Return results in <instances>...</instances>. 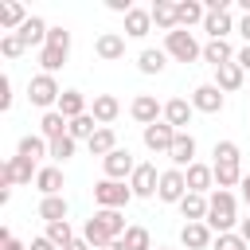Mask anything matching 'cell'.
Wrapping results in <instances>:
<instances>
[{
	"label": "cell",
	"mask_w": 250,
	"mask_h": 250,
	"mask_svg": "<svg viewBox=\"0 0 250 250\" xmlns=\"http://www.w3.org/2000/svg\"><path fill=\"white\" fill-rule=\"evenodd\" d=\"M234 223H238V199H234V191L215 188V191L207 195V227H211L215 234H230Z\"/></svg>",
	"instance_id": "cell-1"
},
{
	"label": "cell",
	"mask_w": 250,
	"mask_h": 250,
	"mask_svg": "<svg viewBox=\"0 0 250 250\" xmlns=\"http://www.w3.org/2000/svg\"><path fill=\"white\" fill-rule=\"evenodd\" d=\"M215 188L230 191L234 184H242V164H238V145L234 141H219L215 145Z\"/></svg>",
	"instance_id": "cell-2"
},
{
	"label": "cell",
	"mask_w": 250,
	"mask_h": 250,
	"mask_svg": "<svg viewBox=\"0 0 250 250\" xmlns=\"http://www.w3.org/2000/svg\"><path fill=\"white\" fill-rule=\"evenodd\" d=\"M70 55V31L66 27H51L47 31V47L39 51V62H43V74H55Z\"/></svg>",
	"instance_id": "cell-3"
},
{
	"label": "cell",
	"mask_w": 250,
	"mask_h": 250,
	"mask_svg": "<svg viewBox=\"0 0 250 250\" xmlns=\"http://www.w3.org/2000/svg\"><path fill=\"white\" fill-rule=\"evenodd\" d=\"M164 51H168L176 62H195V59H203V47H199L195 35L184 31V27H176V31L164 35Z\"/></svg>",
	"instance_id": "cell-4"
},
{
	"label": "cell",
	"mask_w": 250,
	"mask_h": 250,
	"mask_svg": "<svg viewBox=\"0 0 250 250\" xmlns=\"http://www.w3.org/2000/svg\"><path fill=\"white\" fill-rule=\"evenodd\" d=\"M129 199H133V188H129L125 180H98V184H94V203H98V207L121 211Z\"/></svg>",
	"instance_id": "cell-5"
},
{
	"label": "cell",
	"mask_w": 250,
	"mask_h": 250,
	"mask_svg": "<svg viewBox=\"0 0 250 250\" xmlns=\"http://www.w3.org/2000/svg\"><path fill=\"white\" fill-rule=\"evenodd\" d=\"M59 98H62V90H59L55 74H35V78L27 82V102H31V105H39V109L51 113V105H59Z\"/></svg>",
	"instance_id": "cell-6"
},
{
	"label": "cell",
	"mask_w": 250,
	"mask_h": 250,
	"mask_svg": "<svg viewBox=\"0 0 250 250\" xmlns=\"http://www.w3.org/2000/svg\"><path fill=\"white\" fill-rule=\"evenodd\" d=\"M39 176V168H35V160H27V156H12V160H4V168H0V188H16V184H31Z\"/></svg>",
	"instance_id": "cell-7"
},
{
	"label": "cell",
	"mask_w": 250,
	"mask_h": 250,
	"mask_svg": "<svg viewBox=\"0 0 250 250\" xmlns=\"http://www.w3.org/2000/svg\"><path fill=\"white\" fill-rule=\"evenodd\" d=\"M188 195V176L180 172V168H168V172H160V188H156V199L160 203H176L180 207V199Z\"/></svg>",
	"instance_id": "cell-8"
},
{
	"label": "cell",
	"mask_w": 250,
	"mask_h": 250,
	"mask_svg": "<svg viewBox=\"0 0 250 250\" xmlns=\"http://www.w3.org/2000/svg\"><path fill=\"white\" fill-rule=\"evenodd\" d=\"M129 113H133V121H141L145 129H148V125H156V121H164V105H160L152 94H137V98H133V105H129Z\"/></svg>",
	"instance_id": "cell-9"
},
{
	"label": "cell",
	"mask_w": 250,
	"mask_h": 250,
	"mask_svg": "<svg viewBox=\"0 0 250 250\" xmlns=\"http://www.w3.org/2000/svg\"><path fill=\"white\" fill-rule=\"evenodd\" d=\"M102 172H105V180H125V176L137 172V160H133L129 148H113V152L102 160Z\"/></svg>",
	"instance_id": "cell-10"
},
{
	"label": "cell",
	"mask_w": 250,
	"mask_h": 250,
	"mask_svg": "<svg viewBox=\"0 0 250 250\" xmlns=\"http://www.w3.org/2000/svg\"><path fill=\"white\" fill-rule=\"evenodd\" d=\"M129 188L137 199H152L156 188H160V176H156V164H137V172L129 176Z\"/></svg>",
	"instance_id": "cell-11"
},
{
	"label": "cell",
	"mask_w": 250,
	"mask_h": 250,
	"mask_svg": "<svg viewBox=\"0 0 250 250\" xmlns=\"http://www.w3.org/2000/svg\"><path fill=\"white\" fill-rule=\"evenodd\" d=\"M172 145H176V129L168 125V121H156V125H148L145 129V148L148 152H172Z\"/></svg>",
	"instance_id": "cell-12"
},
{
	"label": "cell",
	"mask_w": 250,
	"mask_h": 250,
	"mask_svg": "<svg viewBox=\"0 0 250 250\" xmlns=\"http://www.w3.org/2000/svg\"><path fill=\"white\" fill-rule=\"evenodd\" d=\"M180 242H184L188 250H211V246H215V230H211L207 223H184Z\"/></svg>",
	"instance_id": "cell-13"
},
{
	"label": "cell",
	"mask_w": 250,
	"mask_h": 250,
	"mask_svg": "<svg viewBox=\"0 0 250 250\" xmlns=\"http://www.w3.org/2000/svg\"><path fill=\"white\" fill-rule=\"evenodd\" d=\"M191 105H195L199 113H219V109H223V90H219L215 82H203V86L191 90Z\"/></svg>",
	"instance_id": "cell-14"
},
{
	"label": "cell",
	"mask_w": 250,
	"mask_h": 250,
	"mask_svg": "<svg viewBox=\"0 0 250 250\" xmlns=\"http://www.w3.org/2000/svg\"><path fill=\"white\" fill-rule=\"evenodd\" d=\"M168 160H172V168L188 172V168L195 164V137H191V133H176V145H172Z\"/></svg>",
	"instance_id": "cell-15"
},
{
	"label": "cell",
	"mask_w": 250,
	"mask_h": 250,
	"mask_svg": "<svg viewBox=\"0 0 250 250\" xmlns=\"http://www.w3.org/2000/svg\"><path fill=\"white\" fill-rule=\"evenodd\" d=\"M94 51H98V59L117 62V59H125V35H117V31H102L98 43H94Z\"/></svg>",
	"instance_id": "cell-16"
},
{
	"label": "cell",
	"mask_w": 250,
	"mask_h": 250,
	"mask_svg": "<svg viewBox=\"0 0 250 250\" xmlns=\"http://www.w3.org/2000/svg\"><path fill=\"white\" fill-rule=\"evenodd\" d=\"M184 176H188V191H195V195H207V191L215 188V168H211V164H199V160H195Z\"/></svg>",
	"instance_id": "cell-17"
},
{
	"label": "cell",
	"mask_w": 250,
	"mask_h": 250,
	"mask_svg": "<svg viewBox=\"0 0 250 250\" xmlns=\"http://www.w3.org/2000/svg\"><path fill=\"white\" fill-rule=\"evenodd\" d=\"M191 113H195V105H191V102H184V98H172V102H164V121H168L176 133H184V125L191 121Z\"/></svg>",
	"instance_id": "cell-18"
},
{
	"label": "cell",
	"mask_w": 250,
	"mask_h": 250,
	"mask_svg": "<svg viewBox=\"0 0 250 250\" xmlns=\"http://www.w3.org/2000/svg\"><path fill=\"white\" fill-rule=\"evenodd\" d=\"M31 16H27V8L20 4V0H8V4H0V27L12 35V31H20L23 23H27Z\"/></svg>",
	"instance_id": "cell-19"
},
{
	"label": "cell",
	"mask_w": 250,
	"mask_h": 250,
	"mask_svg": "<svg viewBox=\"0 0 250 250\" xmlns=\"http://www.w3.org/2000/svg\"><path fill=\"white\" fill-rule=\"evenodd\" d=\"M82 238L90 242V250H105L109 242H113V234H109V227L98 219V215H90L86 219V227H82Z\"/></svg>",
	"instance_id": "cell-20"
},
{
	"label": "cell",
	"mask_w": 250,
	"mask_h": 250,
	"mask_svg": "<svg viewBox=\"0 0 250 250\" xmlns=\"http://www.w3.org/2000/svg\"><path fill=\"white\" fill-rule=\"evenodd\" d=\"M90 113L98 117V125H109V121H117V113H121V102H117L113 94H94V105H90Z\"/></svg>",
	"instance_id": "cell-21"
},
{
	"label": "cell",
	"mask_w": 250,
	"mask_h": 250,
	"mask_svg": "<svg viewBox=\"0 0 250 250\" xmlns=\"http://www.w3.org/2000/svg\"><path fill=\"white\" fill-rule=\"evenodd\" d=\"M148 27H152V12H148V8H133V12L125 16V35H129V39H145Z\"/></svg>",
	"instance_id": "cell-22"
},
{
	"label": "cell",
	"mask_w": 250,
	"mask_h": 250,
	"mask_svg": "<svg viewBox=\"0 0 250 250\" xmlns=\"http://www.w3.org/2000/svg\"><path fill=\"white\" fill-rule=\"evenodd\" d=\"M47 31H51V27H47V20L31 16V20H27V23H23V27L16 31V35H20V39H23L27 47H47Z\"/></svg>",
	"instance_id": "cell-23"
},
{
	"label": "cell",
	"mask_w": 250,
	"mask_h": 250,
	"mask_svg": "<svg viewBox=\"0 0 250 250\" xmlns=\"http://www.w3.org/2000/svg\"><path fill=\"white\" fill-rule=\"evenodd\" d=\"M203 62H211L215 70H219V66H227V62H234L230 43H227V39H207V47H203Z\"/></svg>",
	"instance_id": "cell-24"
},
{
	"label": "cell",
	"mask_w": 250,
	"mask_h": 250,
	"mask_svg": "<svg viewBox=\"0 0 250 250\" xmlns=\"http://www.w3.org/2000/svg\"><path fill=\"white\" fill-rule=\"evenodd\" d=\"M242 78H246V70H242L238 62H227V66L215 70V86H219L223 94H234V90L242 86Z\"/></svg>",
	"instance_id": "cell-25"
},
{
	"label": "cell",
	"mask_w": 250,
	"mask_h": 250,
	"mask_svg": "<svg viewBox=\"0 0 250 250\" xmlns=\"http://www.w3.org/2000/svg\"><path fill=\"white\" fill-rule=\"evenodd\" d=\"M66 121H74V117H82V113H90L86 109V94H78V90H62V98H59V105H55Z\"/></svg>",
	"instance_id": "cell-26"
},
{
	"label": "cell",
	"mask_w": 250,
	"mask_h": 250,
	"mask_svg": "<svg viewBox=\"0 0 250 250\" xmlns=\"http://www.w3.org/2000/svg\"><path fill=\"white\" fill-rule=\"evenodd\" d=\"M66 133H70V121H66L59 109L43 113V121H39V137H47V141H59V137H66Z\"/></svg>",
	"instance_id": "cell-27"
},
{
	"label": "cell",
	"mask_w": 250,
	"mask_h": 250,
	"mask_svg": "<svg viewBox=\"0 0 250 250\" xmlns=\"http://www.w3.org/2000/svg\"><path fill=\"white\" fill-rule=\"evenodd\" d=\"M180 215H184L188 223H207V195L188 191V195L180 199Z\"/></svg>",
	"instance_id": "cell-28"
},
{
	"label": "cell",
	"mask_w": 250,
	"mask_h": 250,
	"mask_svg": "<svg viewBox=\"0 0 250 250\" xmlns=\"http://www.w3.org/2000/svg\"><path fill=\"white\" fill-rule=\"evenodd\" d=\"M148 12H152V23H156V27L164 31V35L180 27V20H176V4H168V0H156V4L148 8Z\"/></svg>",
	"instance_id": "cell-29"
},
{
	"label": "cell",
	"mask_w": 250,
	"mask_h": 250,
	"mask_svg": "<svg viewBox=\"0 0 250 250\" xmlns=\"http://www.w3.org/2000/svg\"><path fill=\"white\" fill-rule=\"evenodd\" d=\"M176 20H180V27L188 31L191 23H203V20H207V8H203L199 0H180V4H176Z\"/></svg>",
	"instance_id": "cell-30"
},
{
	"label": "cell",
	"mask_w": 250,
	"mask_h": 250,
	"mask_svg": "<svg viewBox=\"0 0 250 250\" xmlns=\"http://www.w3.org/2000/svg\"><path fill=\"white\" fill-rule=\"evenodd\" d=\"M203 31H207L211 39H227V31H234L230 8H227V12H207V20H203Z\"/></svg>",
	"instance_id": "cell-31"
},
{
	"label": "cell",
	"mask_w": 250,
	"mask_h": 250,
	"mask_svg": "<svg viewBox=\"0 0 250 250\" xmlns=\"http://www.w3.org/2000/svg\"><path fill=\"white\" fill-rule=\"evenodd\" d=\"M16 156H27V160H43V156H51V141L47 137H20V148H16Z\"/></svg>",
	"instance_id": "cell-32"
},
{
	"label": "cell",
	"mask_w": 250,
	"mask_h": 250,
	"mask_svg": "<svg viewBox=\"0 0 250 250\" xmlns=\"http://www.w3.org/2000/svg\"><path fill=\"white\" fill-rule=\"evenodd\" d=\"M35 188H39L43 195H62V168H55V164L39 168V176H35Z\"/></svg>",
	"instance_id": "cell-33"
},
{
	"label": "cell",
	"mask_w": 250,
	"mask_h": 250,
	"mask_svg": "<svg viewBox=\"0 0 250 250\" xmlns=\"http://www.w3.org/2000/svg\"><path fill=\"white\" fill-rule=\"evenodd\" d=\"M164 62H168V51H160V47H145V51L137 55L141 74H160V70H164Z\"/></svg>",
	"instance_id": "cell-34"
},
{
	"label": "cell",
	"mask_w": 250,
	"mask_h": 250,
	"mask_svg": "<svg viewBox=\"0 0 250 250\" xmlns=\"http://www.w3.org/2000/svg\"><path fill=\"white\" fill-rule=\"evenodd\" d=\"M86 145H90V152H94V156H102V160H105V156L117 148V133H113L109 125H102V129H98V133H94Z\"/></svg>",
	"instance_id": "cell-35"
},
{
	"label": "cell",
	"mask_w": 250,
	"mask_h": 250,
	"mask_svg": "<svg viewBox=\"0 0 250 250\" xmlns=\"http://www.w3.org/2000/svg\"><path fill=\"white\" fill-rule=\"evenodd\" d=\"M39 219L43 223H62L66 219V199L62 195H43L39 199Z\"/></svg>",
	"instance_id": "cell-36"
},
{
	"label": "cell",
	"mask_w": 250,
	"mask_h": 250,
	"mask_svg": "<svg viewBox=\"0 0 250 250\" xmlns=\"http://www.w3.org/2000/svg\"><path fill=\"white\" fill-rule=\"evenodd\" d=\"M98 129H102V125H98V117H94V113H82V117H74V121H70V137H74V141H90Z\"/></svg>",
	"instance_id": "cell-37"
},
{
	"label": "cell",
	"mask_w": 250,
	"mask_h": 250,
	"mask_svg": "<svg viewBox=\"0 0 250 250\" xmlns=\"http://www.w3.org/2000/svg\"><path fill=\"white\" fill-rule=\"evenodd\" d=\"M94 215H98V219H102V223L109 227V234H113V238H125V230H129V227H125V215H121V211H109V207H98Z\"/></svg>",
	"instance_id": "cell-38"
},
{
	"label": "cell",
	"mask_w": 250,
	"mask_h": 250,
	"mask_svg": "<svg viewBox=\"0 0 250 250\" xmlns=\"http://www.w3.org/2000/svg\"><path fill=\"white\" fill-rule=\"evenodd\" d=\"M47 238L59 246V250H66L70 242H74V230H70V223L62 219V223H47Z\"/></svg>",
	"instance_id": "cell-39"
},
{
	"label": "cell",
	"mask_w": 250,
	"mask_h": 250,
	"mask_svg": "<svg viewBox=\"0 0 250 250\" xmlns=\"http://www.w3.org/2000/svg\"><path fill=\"white\" fill-rule=\"evenodd\" d=\"M125 246H129V250H152L148 227H129V230H125Z\"/></svg>",
	"instance_id": "cell-40"
},
{
	"label": "cell",
	"mask_w": 250,
	"mask_h": 250,
	"mask_svg": "<svg viewBox=\"0 0 250 250\" xmlns=\"http://www.w3.org/2000/svg\"><path fill=\"white\" fill-rule=\"evenodd\" d=\"M23 51H27V43H23L16 31H12V35H0V55H4V59H20Z\"/></svg>",
	"instance_id": "cell-41"
},
{
	"label": "cell",
	"mask_w": 250,
	"mask_h": 250,
	"mask_svg": "<svg viewBox=\"0 0 250 250\" xmlns=\"http://www.w3.org/2000/svg\"><path fill=\"white\" fill-rule=\"evenodd\" d=\"M74 148H78V141L66 133V137H59V141H51V160H70Z\"/></svg>",
	"instance_id": "cell-42"
},
{
	"label": "cell",
	"mask_w": 250,
	"mask_h": 250,
	"mask_svg": "<svg viewBox=\"0 0 250 250\" xmlns=\"http://www.w3.org/2000/svg\"><path fill=\"white\" fill-rule=\"evenodd\" d=\"M211 250H250V242L238 230H230V234H215V246Z\"/></svg>",
	"instance_id": "cell-43"
},
{
	"label": "cell",
	"mask_w": 250,
	"mask_h": 250,
	"mask_svg": "<svg viewBox=\"0 0 250 250\" xmlns=\"http://www.w3.org/2000/svg\"><path fill=\"white\" fill-rule=\"evenodd\" d=\"M0 109H12V78H0Z\"/></svg>",
	"instance_id": "cell-44"
},
{
	"label": "cell",
	"mask_w": 250,
	"mask_h": 250,
	"mask_svg": "<svg viewBox=\"0 0 250 250\" xmlns=\"http://www.w3.org/2000/svg\"><path fill=\"white\" fill-rule=\"evenodd\" d=\"M27 250H59V246H55L47 234H39V238H31V246H27Z\"/></svg>",
	"instance_id": "cell-45"
},
{
	"label": "cell",
	"mask_w": 250,
	"mask_h": 250,
	"mask_svg": "<svg viewBox=\"0 0 250 250\" xmlns=\"http://www.w3.org/2000/svg\"><path fill=\"white\" fill-rule=\"evenodd\" d=\"M109 12H121V16H129V12H133V4H129V0H109Z\"/></svg>",
	"instance_id": "cell-46"
},
{
	"label": "cell",
	"mask_w": 250,
	"mask_h": 250,
	"mask_svg": "<svg viewBox=\"0 0 250 250\" xmlns=\"http://www.w3.org/2000/svg\"><path fill=\"white\" fill-rule=\"evenodd\" d=\"M234 62H238V66H242V70H250V47H242V51H238V55H234Z\"/></svg>",
	"instance_id": "cell-47"
},
{
	"label": "cell",
	"mask_w": 250,
	"mask_h": 250,
	"mask_svg": "<svg viewBox=\"0 0 250 250\" xmlns=\"http://www.w3.org/2000/svg\"><path fill=\"white\" fill-rule=\"evenodd\" d=\"M238 31H242V39H246V47H250V16H242V23H238Z\"/></svg>",
	"instance_id": "cell-48"
},
{
	"label": "cell",
	"mask_w": 250,
	"mask_h": 250,
	"mask_svg": "<svg viewBox=\"0 0 250 250\" xmlns=\"http://www.w3.org/2000/svg\"><path fill=\"white\" fill-rule=\"evenodd\" d=\"M238 188H242V199H246V207H250V172L242 176V184H238Z\"/></svg>",
	"instance_id": "cell-49"
},
{
	"label": "cell",
	"mask_w": 250,
	"mask_h": 250,
	"mask_svg": "<svg viewBox=\"0 0 250 250\" xmlns=\"http://www.w3.org/2000/svg\"><path fill=\"white\" fill-rule=\"evenodd\" d=\"M238 234H242V238L250 242V219H238Z\"/></svg>",
	"instance_id": "cell-50"
},
{
	"label": "cell",
	"mask_w": 250,
	"mask_h": 250,
	"mask_svg": "<svg viewBox=\"0 0 250 250\" xmlns=\"http://www.w3.org/2000/svg\"><path fill=\"white\" fill-rule=\"evenodd\" d=\"M66 250H90V242H86V238H74V242H70Z\"/></svg>",
	"instance_id": "cell-51"
},
{
	"label": "cell",
	"mask_w": 250,
	"mask_h": 250,
	"mask_svg": "<svg viewBox=\"0 0 250 250\" xmlns=\"http://www.w3.org/2000/svg\"><path fill=\"white\" fill-rule=\"evenodd\" d=\"M105 250H129V246H125V238H113V242H109Z\"/></svg>",
	"instance_id": "cell-52"
}]
</instances>
